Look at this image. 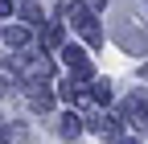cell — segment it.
I'll return each instance as SVG.
<instances>
[{
  "label": "cell",
  "mask_w": 148,
  "mask_h": 144,
  "mask_svg": "<svg viewBox=\"0 0 148 144\" xmlns=\"http://www.w3.org/2000/svg\"><path fill=\"white\" fill-rule=\"evenodd\" d=\"M62 58H66V66H70V70H74L78 78H86V74H90V62H86V53H82V49L66 45V49H62Z\"/></svg>",
  "instance_id": "cell-1"
},
{
  "label": "cell",
  "mask_w": 148,
  "mask_h": 144,
  "mask_svg": "<svg viewBox=\"0 0 148 144\" xmlns=\"http://www.w3.org/2000/svg\"><path fill=\"white\" fill-rule=\"evenodd\" d=\"M78 132H82V123H78V115H66V119H62V136H66V140H74Z\"/></svg>",
  "instance_id": "cell-2"
},
{
  "label": "cell",
  "mask_w": 148,
  "mask_h": 144,
  "mask_svg": "<svg viewBox=\"0 0 148 144\" xmlns=\"http://www.w3.org/2000/svg\"><path fill=\"white\" fill-rule=\"evenodd\" d=\"M4 41H8V45H25V29H8Z\"/></svg>",
  "instance_id": "cell-3"
},
{
  "label": "cell",
  "mask_w": 148,
  "mask_h": 144,
  "mask_svg": "<svg viewBox=\"0 0 148 144\" xmlns=\"http://www.w3.org/2000/svg\"><path fill=\"white\" fill-rule=\"evenodd\" d=\"M25 21H29V25H41V8L29 4V8H25Z\"/></svg>",
  "instance_id": "cell-4"
},
{
  "label": "cell",
  "mask_w": 148,
  "mask_h": 144,
  "mask_svg": "<svg viewBox=\"0 0 148 144\" xmlns=\"http://www.w3.org/2000/svg\"><path fill=\"white\" fill-rule=\"evenodd\" d=\"M12 12V0H0V16H8Z\"/></svg>",
  "instance_id": "cell-5"
}]
</instances>
